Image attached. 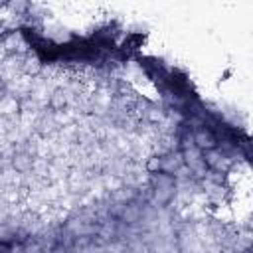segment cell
Here are the masks:
<instances>
[{"mask_svg": "<svg viewBox=\"0 0 253 253\" xmlns=\"http://www.w3.org/2000/svg\"><path fill=\"white\" fill-rule=\"evenodd\" d=\"M192 142H194V148H198L200 152L217 148V136L211 128H198L192 134Z\"/></svg>", "mask_w": 253, "mask_h": 253, "instance_id": "obj_1", "label": "cell"}, {"mask_svg": "<svg viewBox=\"0 0 253 253\" xmlns=\"http://www.w3.org/2000/svg\"><path fill=\"white\" fill-rule=\"evenodd\" d=\"M119 217H121L123 223L134 225V223H138V221L142 219V208H140L138 204H134V202L123 204V208H121V211H119Z\"/></svg>", "mask_w": 253, "mask_h": 253, "instance_id": "obj_2", "label": "cell"}, {"mask_svg": "<svg viewBox=\"0 0 253 253\" xmlns=\"http://www.w3.org/2000/svg\"><path fill=\"white\" fill-rule=\"evenodd\" d=\"M32 166H34V158H32L30 154H26V152H18V154L12 156V168H14L18 174H26V172H30Z\"/></svg>", "mask_w": 253, "mask_h": 253, "instance_id": "obj_3", "label": "cell"}, {"mask_svg": "<svg viewBox=\"0 0 253 253\" xmlns=\"http://www.w3.org/2000/svg\"><path fill=\"white\" fill-rule=\"evenodd\" d=\"M22 69H24V73L26 75H30V77H36V75H40L42 71H43V63H42V59L38 57V55H26L24 57V63H22Z\"/></svg>", "mask_w": 253, "mask_h": 253, "instance_id": "obj_4", "label": "cell"}, {"mask_svg": "<svg viewBox=\"0 0 253 253\" xmlns=\"http://www.w3.org/2000/svg\"><path fill=\"white\" fill-rule=\"evenodd\" d=\"M144 170H146L150 176L162 172V154H152V156H148L146 162H144Z\"/></svg>", "mask_w": 253, "mask_h": 253, "instance_id": "obj_5", "label": "cell"}, {"mask_svg": "<svg viewBox=\"0 0 253 253\" xmlns=\"http://www.w3.org/2000/svg\"><path fill=\"white\" fill-rule=\"evenodd\" d=\"M63 105H65V93H63L61 89H57V91L49 97V107H51L53 111H61Z\"/></svg>", "mask_w": 253, "mask_h": 253, "instance_id": "obj_6", "label": "cell"}, {"mask_svg": "<svg viewBox=\"0 0 253 253\" xmlns=\"http://www.w3.org/2000/svg\"><path fill=\"white\" fill-rule=\"evenodd\" d=\"M6 6H8L10 10H14L16 14H24V12L30 8V4H28V2H8Z\"/></svg>", "mask_w": 253, "mask_h": 253, "instance_id": "obj_7", "label": "cell"}, {"mask_svg": "<svg viewBox=\"0 0 253 253\" xmlns=\"http://www.w3.org/2000/svg\"><path fill=\"white\" fill-rule=\"evenodd\" d=\"M243 253H249V251H243Z\"/></svg>", "mask_w": 253, "mask_h": 253, "instance_id": "obj_8", "label": "cell"}]
</instances>
